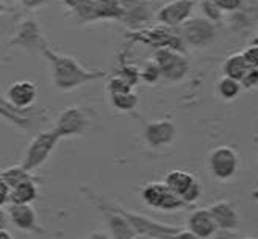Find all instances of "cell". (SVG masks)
<instances>
[{
  "label": "cell",
  "instance_id": "cell-1",
  "mask_svg": "<svg viewBox=\"0 0 258 239\" xmlns=\"http://www.w3.org/2000/svg\"><path fill=\"white\" fill-rule=\"evenodd\" d=\"M41 53L50 66L52 86L58 93H71L86 83H93L107 75V70L88 69L75 58L55 52L52 47H49L47 42L42 44Z\"/></svg>",
  "mask_w": 258,
  "mask_h": 239
},
{
  "label": "cell",
  "instance_id": "cell-2",
  "mask_svg": "<svg viewBox=\"0 0 258 239\" xmlns=\"http://www.w3.org/2000/svg\"><path fill=\"white\" fill-rule=\"evenodd\" d=\"M58 142H59V136L53 130L39 131L27 145L21 164L30 172L39 169L47 163Z\"/></svg>",
  "mask_w": 258,
  "mask_h": 239
},
{
  "label": "cell",
  "instance_id": "cell-3",
  "mask_svg": "<svg viewBox=\"0 0 258 239\" xmlns=\"http://www.w3.org/2000/svg\"><path fill=\"white\" fill-rule=\"evenodd\" d=\"M110 205L127 219V222L136 233V237H174V234L180 230L178 227L166 225V223L154 220L147 216L133 213L132 210H127V208H124L119 203L110 202Z\"/></svg>",
  "mask_w": 258,
  "mask_h": 239
},
{
  "label": "cell",
  "instance_id": "cell-4",
  "mask_svg": "<svg viewBox=\"0 0 258 239\" xmlns=\"http://www.w3.org/2000/svg\"><path fill=\"white\" fill-rule=\"evenodd\" d=\"M152 59L160 67L161 77L169 82L183 80L189 70V63L181 50H175L171 47L155 49Z\"/></svg>",
  "mask_w": 258,
  "mask_h": 239
},
{
  "label": "cell",
  "instance_id": "cell-5",
  "mask_svg": "<svg viewBox=\"0 0 258 239\" xmlns=\"http://www.w3.org/2000/svg\"><path fill=\"white\" fill-rule=\"evenodd\" d=\"M127 38L132 39L133 42H143L147 44V46H152L155 49H161V47H171L175 50H181L183 52V41H181L180 35L172 33L169 27H154V28H136V30H130L127 33Z\"/></svg>",
  "mask_w": 258,
  "mask_h": 239
},
{
  "label": "cell",
  "instance_id": "cell-6",
  "mask_svg": "<svg viewBox=\"0 0 258 239\" xmlns=\"http://www.w3.org/2000/svg\"><path fill=\"white\" fill-rule=\"evenodd\" d=\"M141 199L149 208L166 213L177 211L185 206V202L166 186L164 182H152L146 185L141 191Z\"/></svg>",
  "mask_w": 258,
  "mask_h": 239
},
{
  "label": "cell",
  "instance_id": "cell-7",
  "mask_svg": "<svg viewBox=\"0 0 258 239\" xmlns=\"http://www.w3.org/2000/svg\"><path fill=\"white\" fill-rule=\"evenodd\" d=\"M216 28L207 18H189L180 25V38L185 46L204 49L215 41Z\"/></svg>",
  "mask_w": 258,
  "mask_h": 239
},
{
  "label": "cell",
  "instance_id": "cell-8",
  "mask_svg": "<svg viewBox=\"0 0 258 239\" xmlns=\"http://www.w3.org/2000/svg\"><path fill=\"white\" fill-rule=\"evenodd\" d=\"M164 183L185 202V205L194 203L202 196V183L199 182V178H196L186 171L175 169L168 172L164 177Z\"/></svg>",
  "mask_w": 258,
  "mask_h": 239
},
{
  "label": "cell",
  "instance_id": "cell-9",
  "mask_svg": "<svg viewBox=\"0 0 258 239\" xmlns=\"http://www.w3.org/2000/svg\"><path fill=\"white\" fill-rule=\"evenodd\" d=\"M239 166L238 153L229 145H219L208 155V169L218 180H230Z\"/></svg>",
  "mask_w": 258,
  "mask_h": 239
},
{
  "label": "cell",
  "instance_id": "cell-10",
  "mask_svg": "<svg viewBox=\"0 0 258 239\" xmlns=\"http://www.w3.org/2000/svg\"><path fill=\"white\" fill-rule=\"evenodd\" d=\"M88 125H89V119L85 110L79 107H68L66 110L59 113L52 130L58 134L59 139H63V138L82 136L88 130Z\"/></svg>",
  "mask_w": 258,
  "mask_h": 239
},
{
  "label": "cell",
  "instance_id": "cell-11",
  "mask_svg": "<svg viewBox=\"0 0 258 239\" xmlns=\"http://www.w3.org/2000/svg\"><path fill=\"white\" fill-rule=\"evenodd\" d=\"M42 44H45V41L41 33V27L33 19L22 21L18 25L16 32H14L13 39L10 41L11 47H16L25 52H41Z\"/></svg>",
  "mask_w": 258,
  "mask_h": 239
},
{
  "label": "cell",
  "instance_id": "cell-12",
  "mask_svg": "<svg viewBox=\"0 0 258 239\" xmlns=\"http://www.w3.org/2000/svg\"><path fill=\"white\" fill-rule=\"evenodd\" d=\"M192 10L194 0H171L157 11L155 19L164 27L177 28L191 18Z\"/></svg>",
  "mask_w": 258,
  "mask_h": 239
},
{
  "label": "cell",
  "instance_id": "cell-13",
  "mask_svg": "<svg viewBox=\"0 0 258 239\" xmlns=\"http://www.w3.org/2000/svg\"><path fill=\"white\" fill-rule=\"evenodd\" d=\"M144 139L154 148L168 147L177 139V127L168 119L147 122L144 125Z\"/></svg>",
  "mask_w": 258,
  "mask_h": 239
},
{
  "label": "cell",
  "instance_id": "cell-14",
  "mask_svg": "<svg viewBox=\"0 0 258 239\" xmlns=\"http://www.w3.org/2000/svg\"><path fill=\"white\" fill-rule=\"evenodd\" d=\"M5 102L8 105L18 111L28 110L38 99V89L36 85L28 80H19L10 85L5 93Z\"/></svg>",
  "mask_w": 258,
  "mask_h": 239
},
{
  "label": "cell",
  "instance_id": "cell-15",
  "mask_svg": "<svg viewBox=\"0 0 258 239\" xmlns=\"http://www.w3.org/2000/svg\"><path fill=\"white\" fill-rule=\"evenodd\" d=\"M10 222L21 231L44 234L45 230L39 227L36 211L33 210L32 203H11L8 210Z\"/></svg>",
  "mask_w": 258,
  "mask_h": 239
},
{
  "label": "cell",
  "instance_id": "cell-16",
  "mask_svg": "<svg viewBox=\"0 0 258 239\" xmlns=\"http://www.w3.org/2000/svg\"><path fill=\"white\" fill-rule=\"evenodd\" d=\"M122 5V21L130 30L143 28L152 21V7L147 0H120Z\"/></svg>",
  "mask_w": 258,
  "mask_h": 239
},
{
  "label": "cell",
  "instance_id": "cell-17",
  "mask_svg": "<svg viewBox=\"0 0 258 239\" xmlns=\"http://www.w3.org/2000/svg\"><path fill=\"white\" fill-rule=\"evenodd\" d=\"M208 210L216 222L218 230L230 231V230L238 228V223H239L238 211L229 200H218L213 205H210Z\"/></svg>",
  "mask_w": 258,
  "mask_h": 239
},
{
  "label": "cell",
  "instance_id": "cell-18",
  "mask_svg": "<svg viewBox=\"0 0 258 239\" xmlns=\"http://www.w3.org/2000/svg\"><path fill=\"white\" fill-rule=\"evenodd\" d=\"M188 230H191L196 237H210L218 231L216 222L208 208H199L189 214Z\"/></svg>",
  "mask_w": 258,
  "mask_h": 239
},
{
  "label": "cell",
  "instance_id": "cell-19",
  "mask_svg": "<svg viewBox=\"0 0 258 239\" xmlns=\"http://www.w3.org/2000/svg\"><path fill=\"white\" fill-rule=\"evenodd\" d=\"M122 5L120 0H93V22L120 21Z\"/></svg>",
  "mask_w": 258,
  "mask_h": 239
},
{
  "label": "cell",
  "instance_id": "cell-20",
  "mask_svg": "<svg viewBox=\"0 0 258 239\" xmlns=\"http://www.w3.org/2000/svg\"><path fill=\"white\" fill-rule=\"evenodd\" d=\"M39 197L36 180H25L10 189L11 203H33Z\"/></svg>",
  "mask_w": 258,
  "mask_h": 239
},
{
  "label": "cell",
  "instance_id": "cell-21",
  "mask_svg": "<svg viewBox=\"0 0 258 239\" xmlns=\"http://www.w3.org/2000/svg\"><path fill=\"white\" fill-rule=\"evenodd\" d=\"M110 99H111L113 108L120 113H132L140 105V97H138V94H135L133 89L124 91V93L110 94Z\"/></svg>",
  "mask_w": 258,
  "mask_h": 239
},
{
  "label": "cell",
  "instance_id": "cell-22",
  "mask_svg": "<svg viewBox=\"0 0 258 239\" xmlns=\"http://www.w3.org/2000/svg\"><path fill=\"white\" fill-rule=\"evenodd\" d=\"M222 70H224V75L236 78L241 82V78L247 73L249 66L246 63L244 56H242V53H233L225 59Z\"/></svg>",
  "mask_w": 258,
  "mask_h": 239
},
{
  "label": "cell",
  "instance_id": "cell-23",
  "mask_svg": "<svg viewBox=\"0 0 258 239\" xmlns=\"http://www.w3.org/2000/svg\"><path fill=\"white\" fill-rule=\"evenodd\" d=\"M0 175H2V178L5 180V183L11 188H14L16 185L25 182V180H33V175L30 171H27L22 164H18V166H10L7 169H4L2 172H0Z\"/></svg>",
  "mask_w": 258,
  "mask_h": 239
},
{
  "label": "cell",
  "instance_id": "cell-24",
  "mask_svg": "<svg viewBox=\"0 0 258 239\" xmlns=\"http://www.w3.org/2000/svg\"><path fill=\"white\" fill-rule=\"evenodd\" d=\"M242 89V85L239 80L236 78H232V77H227L224 75L219 82H218V93L222 99L225 100H232L235 97L239 96Z\"/></svg>",
  "mask_w": 258,
  "mask_h": 239
},
{
  "label": "cell",
  "instance_id": "cell-25",
  "mask_svg": "<svg viewBox=\"0 0 258 239\" xmlns=\"http://www.w3.org/2000/svg\"><path fill=\"white\" fill-rule=\"evenodd\" d=\"M0 116H2L4 119H7L8 122L18 125V127H22V128L28 127V119L22 114V111L11 108L5 100L0 102Z\"/></svg>",
  "mask_w": 258,
  "mask_h": 239
},
{
  "label": "cell",
  "instance_id": "cell-26",
  "mask_svg": "<svg viewBox=\"0 0 258 239\" xmlns=\"http://www.w3.org/2000/svg\"><path fill=\"white\" fill-rule=\"evenodd\" d=\"M71 11L79 24L93 22V0H80Z\"/></svg>",
  "mask_w": 258,
  "mask_h": 239
},
{
  "label": "cell",
  "instance_id": "cell-27",
  "mask_svg": "<svg viewBox=\"0 0 258 239\" xmlns=\"http://www.w3.org/2000/svg\"><path fill=\"white\" fill-rule=\"evenodd\" d=\"M140 77L144 83L147 85H155L160 78H161V72L160 67L157 66V63L152 59V61L146 63L144 67L140 70Z\"/></svg>",
  "mask_w": 258,
  "mask_h": 239
},
{
  "label": "cell",
  "instance_id": "cell-28",
  "mask_svg": "<svg viewBox=\"0 0 258 239\" xmlns=\"http://www.w3.org/2000/svg\"><path fill=\"white\" fill-rule=\"evenodd\" d=\"M130 89H133V86L124 80L120 75H117V73L114 72L113 75L110 77L108 83H107V91L110 94H114V93H124V91H130Z\"/></svg>",
  "mask_w": 258,
  "mask_h": 239
},
{
  "label": "cell",
  "instance_id": "cell-29",
  "mask_svg": "<svg viewBox=\"0 0 258 239\" xmlns=\"http://www.w3.org/2000/svg\"><path fill=\"white\" fill-rule=\"evenodd\" d=\"M116 73L117 75H120L124 80H127L133 88L140 83V80H141V77H140V70H138V67H135V66H132V64H122L120 66L117 70H116Z\"/></svg>",
  "mask_w": 258,
  "mask_h": 239
},
{
  "label": "cell",
  "instance_id": "cell-30",
  "mask_svg": "<svg viewBox=\"0 0 258 239\" xmlns=\"http://www.w3.org/2000/svg\"><path fill=\"white\" fill-rule=\"evenodd\" d=\"M201 10L204 13V18H207L211 22H216L222 16V10L213 2V0H202Z\"/></svg>",
  "mask_w": 258,
  "mask_h": 239
},
{
  "label": "cell",
  "instance_id": "cell-31",
  "mask_svg": "<svg viewBox=\"0 0 258 239\" xmlns=\"http://www.w3.org/2000/svg\"><path fill=\"white\" fill-rule=\"evenodd\" d=\"M242 88H253L258 85V67H249L247 73L241 78Z\"/></svg>",
  "mask_w": 258,
  "mask_h": 239
},
{
  "label": "cell",
  "instance_id": "cell-32",
  "mask_svg": "<svg viewBox=\"0 0 258 239\" xmlns=\"http://www.w3.org/2000/svg\"><path fill=\"white\" fill-rule=\"evenodd\" d=\"M241 53L244 56L249 67H258V46H250Z\"/></svg>",
  "mask_w": 258,
  "mask_h": 239
},
{
  "label": "cell",
  "instance_id": "cell-33",
  "mask_svg": "<svg viewBox=\"0 0 258 239\" xmlns=\"http://www.w3.org/2000/svg\"><path fill=\"white\" fill-rule=\"evenodd\" d=\"M222 11H235L241 7L242 0H213Z\"/></svg>",
  "mask_w": 258,
  "mask_h": 239
},
{
  "label": "cell",
  "instance_id": "cell-34",
  "mask_svg": "<svg viewBox=\"0 0 258 239\" xmlns=\"http://www.w3.org/2000/svg\"><path fill=\"white\" fill-rule=\"evenodd\" d=\"M18 2L27 10H39L49 4V0H18Z\"/></svg>",
  "mask_w": 258,
  "mask_h": 239
},
{
  "label": "cell",
  "instance_id": "cell-35",
  "mask_svg": "<svg viewBox=\"0 0 258 239\" xmlns=\"http://www.w3.org/2000/svg\"><path fill=\"white\" fill-rule=\"evenodd\" d=\"M10 202V186L0 175V206H5Z\"/></svg>",
  "mask_w": 258,
  "mask_h": 239
},
{
  "label": "cell",
  "instance_id": "cell-36",
  "mask_svg": "<svg viewBox=\"0 0 258 239\" xmlns=\"http://www.w3.org/2000/svg\"><path fill=\"white\" fill-rule=\"evenodd\" d=\"M174 237H175V239H196V234H194L191 230H188V228H186V230H181V228H180V230L174 234Z\"/></svg>",
  "mask_w": 258,
  "mask_h": 239
},
{
  "label": "cell",
  "instance_id": "cell-37",
  "mask_svg": "<svg viewBox=\"0 0 258 239\" xmlns=\"http://www.w3.org/2000/svg\"><path fill=\"white\" fill-rule=\"evenodd\" d=\"M8 222H10L8 213L4 210V206H0V228H7L8 227Z\"/></svg>",
  "mask_w": 258,
  "mask_h": 239
},
{
  "label": "cell",
  "instance_id": "cell-38",
  "mask_svg": "<svg viewBox=\"0 0 258 239\" xmlns=\"http://www.w3.org/2000/svg\"><path fill=\"white\" fill-rule=\"evenodd\" d=\"M88 237H91V239H108V237H111V234H110V231H93V233L88 234Z\"/></svg>",
  "mask_w": 258,
  "mask_h": 239
},
{
  "label": "cell",
  "instance_id": "cell-39",
  "mask_svg": "<svg viewBox=\"0 0 258 239\" xmlns=\"http://www.w3.org/2000/svg\"><path fill=\"white\" fill-rule=\"evenodd\" d=\"M79 2H80V0H61V4H63L68 10H72Z\"/></svg>",
  "mask_w": 258,
  "mask_h": 239
},
{
  "label": "cell",
  "instance_id": "cell-40",
  "mask_svg": "<svg viewBox=\"0 0 258 239\" xmlns=\"http://www.w3.org/2000/svg\"><path fill=\"white\" fill-rule=\"evenodd\" d=\"M11 233L7 228H0V239H11Z\"/></svg>",
  "mask_w": 258,
  "mask_h": 239
},
{
  "label": "cell",
  "instance_id": "cell-41",
  "mask_svg": "<svg viewBox=\"0 0 258 239\" xmlns=\"http://www.w3.org/2000/svg\"><path fill=\"white\" fill-rule=\"evenodd\" d=\"M4 10H5V5H4L2 2H0V14H2V13H4Z\"/></svg>",
  "mask_w": 258,
  "mask_h": 239
}]
</instances>
